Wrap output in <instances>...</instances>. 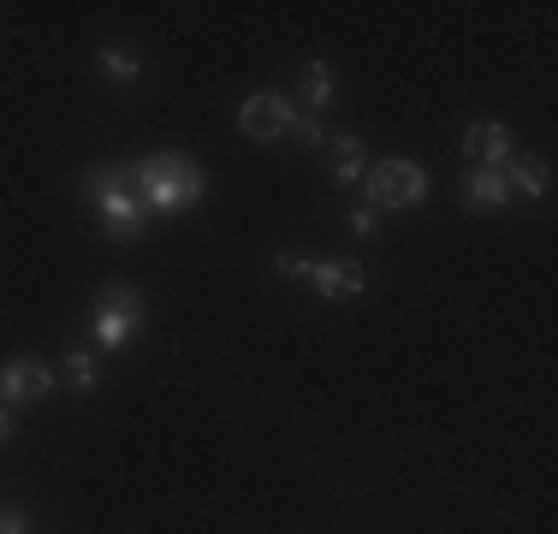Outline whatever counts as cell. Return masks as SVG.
I'll use <instances>...</instances> for the list:
<instances>
[{
    "mask_svg": "<svg viewBox=\"0 0 558 534\" xmlns=\"http://www.w3.org/2000/svg\"><path fill=\"white\" fill-rule=\"evenodd\" d=\"M131 191L143 196L149 220H167V214H191L208 196V172L196 167L191 155L161 149V155H143L131 160Z\"/></svg>",
    "mask_w": 558,
    "mask_h": 534,
    "instance_id": "cell-1",
    "label": "cell"
},
{
    "mask_svg": "<svg viewBox=\"0 0 558 534\" xmlns=\"http://www.w3.org/2000/svg\"><path fill=\"white\" fill-rule=\"evenodd\" d=\"M84 203L101 220V232L113 244H131V238L149 232V208L143 196L131 191V160H108V167H89L84 172Z\"/></svg>",
    "mask_w": 558,
    "mask_h": 534,
    "instance_id": "cell-2",
    "label": "cell"
},
{
    "mask_svg": "<svg viewBox=\"0 0 558 534\" xmlns=\"http://www.w3.org/2000/svg\"><path fill=\"white\" fill-rule=\"evenodd\" d=\"M149 320V303H143V291L131 286V279H108V286L96 291V310H89V344H96V356H113L131 344V332Z\"/></svg>",
    "mask_w": 558,
    "mask_h": 534,
    "instance_id": "cell-3",
    "label": "cell"
},
{
    "mask_svg": "<svg viewBox=\"0 0 558 534\" xmlns=\"http://www.w3.org/2000/svg\"><path fill=\"white\" fill-rule=\"evenodd\" d=\"M363 203L380 208V214H404V208L428 203V172H422L416 160H404V155L375 160V167L363 172Z\"/></svg>",
    "mask_w": 558,
    "mask_h": 534,
    "instance_id": "cell-4",
    "label": "cell"
},
{
    "mask_svg": "<svg viewBox=\"0 0 558 534\" xmlns=\"http://www.w3.org/2000/svg\"><path fill=\"white\" fill-rule=\"evenodd\" d=\"M291 125H298V101H291L286 89H256V96L238 107V131H244L250 143H274V137H286Z\"/></svg>",
    "mask_w": 558,
    "mask_h": 534,
    "instance_id": "cell-5",
    "label": "cell"
},
{
    "mask_svg": "<svg viewBox=\"0 0 558 534\" xmlns=\"http://www.w3.org/2000/svg\"><path fill=\"white\" fill-rule=\"evenodd\" d=\"M54 386H60V374L48 368V363H36V356H12V363L0 368V404H7V410L43 404Z\"/></svg>",
    "mask_w": 558,
    "mask_h": 534,
    "instance_id": "cell-6",
    "label": "cell"
},
{
    "mask_svg": "<svg viewBox=\"0 0 558 534\" xmlns=\"http://www.w3.org/2000/svg\"><path fill=\"white\" fill-rule=\"evenodd\" d=\"M458 196H463V208H470V214H505V208H511V184H505L499 167H470V172H463V184H458Z\"/></svg>",
    "mask_w": 558,
    "mask_h": 534,
    "instance_id": "cell-7",
    "label": "cell"
},
{
    "mask_svg": "<svg viewBox=\"0 0 558 534\" xmlns=\"http://www.w3.org/2000/svg\"><path fill=\"white\" fill-rule=\"evenodd\" d=\"M333 96H339V72H333V60H303L298 89H291L298 113H315V119H322L327 107H333Z\"/></svg>",
    "mask_w": 558,
    "mask_h": 534,
    "instance_id": "cell-8",
    "label": "cell"
},
{
    "mask_svg": "<svg viewBox=\"0 0 558 534\" xmlns=\"http://www.w3.org/2000/svg\"><path fill=\"white\" fill-rule=\"evenodd\" d=\"M303 279H310L315 298H327V303H356L363 298V267L356 262H310Z\"/></svg>",
    "mask_w": 558,
    "mask_h": 534,
    "instance_id": "cell-9",
    "label": "cell"
},
{
    "mask_svg": "<svg viewBox=\"0 0 558 534\" xmlns=\"http://www.w3.org/2000/svg\"><path fill=\"white\" fill-rule=\"evenodd\" d=\"M463 155H470V167H505L517 149H511V131L499 119H482V125L463 131Z\"/></svg>",
    "mask_w": 558,
    "mask_h": 534,
    "instance_id": "cell-10",
    "label": "cell"
},
{
    "mask_svg": "<svg viewBox=\"0 0 558 534\" xmlns=\"http://www.w3.org/2000/svg\"><path fill=\"white\" fill-rule=\"evenodd\" d=\"M327 172H333V184H363V172H368V149H363V137H327Z\"/></svg>",
    "mask_w": 558,
    "mask_h": 534,
    "instance_id": "cell-11",
    "label": "cell"
},
{
    "mask_svg": "<svg viewBox=\"0 0 558 534\" xmlns=\"http://www.w3.org/2000/svg\"><path fill=\"white\" fill-rule=\"evenodd\" d=\"M499 172H505V184H511V196L523 191L529 203H541V196L553 191V172H547V160H535V155H511Z\"/></svg>",
    "mask_w": 558,
    "mask_h": 534,
    "instance_id": "cell-12",
    "label": "cell"
},
{
    "mask_svg": "<svg viewBox=\"0 0 558 534\" xmlns=\"http://www.w3.org/2000/svg\"><path fill=\"white\" fill-rule=\"evenodd\" d=\"M54 374H60L65 392H96V386H101V356L96 351H65Z\"/></svg>",
    "mask_w": 558,
    "mask_h": 534,
    "instance_id": "cell-13",
    "label": "cell"
},
{
    "mask_svg": "<svg viewBox=\"0 0 558 534\" xmlns=\"http://www.w3.org/2000/svg\"><path fill=\"white\" fill-rule=\"evenodd\" d=\"M96 72L113 77V84H137V77H143V60H137V48L108 43V48H96Z\"/></svg>",
    "mask_w": 558,
    "mask_h": 534,
    "instance_id": "cell-14",
    "label": "cell"
},
{
    "mask_svg": "<svg viewBox=\"0 0 558 534\" xmlns=\"http://www.w3.org/2000/svg\"><path fill=\"white\" fill-rule=\"evenodd\" d=\"M291 137H298L303 149H315V155H322V149H327V119H315V113H298V125H291Z\"/></svg>",
    "mask_w": 558,
    "mask_h": 534,
    "instance_id": "cell-15",
    "label": "cell"
},
{
    "mask_svg": "<svg viewBox=\"0 0 558 534\" xmlns=\"http://www.w3.org/2000/svg\"><path fill=\"white\" fill-rule=\"evenodd\" d=\"M351 232H356V238H375V232H380V208L356 203V208H351Z\"/></svg>",
    "mask_w": 558,
    "mask_h": 534,
    "instance_id": "cell-16",
    "label": "cell"
},
{
    "mask_svg": "<svg viewBox=\"0 0 558 534\" xmlns=\"http://www.w3.org/2000/svg\"><path fill=\"white\" fill-rule=\"evenodd\" d=\"M0 534H31V511H19V505H0Z\"/></svg>",
    "mask_w": 558,
    "mask_h": 534,
    "instance_id": "cell-17",
    "label": "cell"
},
{
    "mask_svg": "<svg viewBox=\"0 0 558 534\" xmlns=\"http://www.w3.org/2000/svg\"><path fill=\"white\" fill-rule=\"evenodd\" d=\"M12 439H19V416H12L7 404H0V446H12Z\"/></svg>",
    "mask_w": 558,
    "mask_h": 534,
    "instance_id": "cell-18",
    "label": "cell"
}]
</instances>
